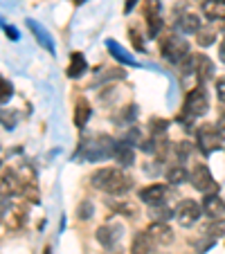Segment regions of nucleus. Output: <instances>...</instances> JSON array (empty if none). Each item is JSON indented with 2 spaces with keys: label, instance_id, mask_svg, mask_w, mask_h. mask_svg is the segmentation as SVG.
Returning <instances> with one entry per match:
<instances>
[{
  "label": "nucleus",
  "instance_id": "nucleus-1",
  "mask_svg": "<svg viewBox=\"0 0 225 254\" xmlns=\"http://www.w3.org/2000/svg\"><path fill=\"white\" fill-rule=\"evenodd\" d=\"M90 185L104 193H124L131 189V178L115 167H101L90 176Z\"/></svg>",
  "mask_w": 225,
  "mask_h": 254
},
{
  "label": "nucleus",
  "instance_id": "nucleus-2",
  "mask_svg": "<svg viewBox=\"0 0 225 254\" xmlns=\"http://www.w3.org/2000/svg\"><path fill=\"white\" fill-rule=\"evenodd\" d=\"M210 111V97H207L205 86L198 83L194 90L187 92L185 97V106H182V115H178V122H192L194 117H201Z\"/></svg>",
  "mask_w": 225,
  "mask_h": 254
},
{
  "label": "nucleus",
  "instance_id": "nucleus-3",
  "mask_svg": "<svg viewBox=\"0 0 225 254\" xmlns=\"http://www.w3.org/2000/svg\"><path fill=\"white\" fill-rule=\"evenodd\" d=\"M196 139H198V149H201L205 155H210V153H214V151L223 149V142H225L221 128H216V126H212V124L201 126V128H198V133H196Z\"/></svg>",
  "mask_w": 225,
  "mask_h": 254
},
{
  "label": "nucleus",
  "instance_id": "nucleus-4",
  "mask_svg": "<svg viewBox=\"0 0 225 254\" xmlns=\"http://www.w3.org/2000/svg\"><path fill=\"white\" fill-rule=\"evenodd\" d=\"M187 52H189L187 41L178 39V36H167V39H162V43H160V54H162L169 63H182L187 59Z\"/></svg>",
  "mask_w": 225,
  "mask_h": 254
},
{
  "label": "nucleus",
  "instance_id": "nucleus-5",
  "mask_svg": "<svg viewBox=\"0 0 225 254\" xmlns=\"http://www.w3.org/2000/svg\"><path fill=\"white\" fill-rule=\"evenodd\" d=\"M201 214H203V207L196 200H192V198L180 200L176 207V221L180 223V227H192L194 223H198Z\"/></svg>",
  "mask_w": 225,
  "mask_h": 254
},
{
  "label": "nucleus",
  "instance_id": "nucleus-6",
  "mask_svg": "<svg viewBox=\"0 0 225 254\" xmlns=\"http://www.w3.org/2000/svg\"><path fill=\"white\" fill-rule=\"evenodd\" d=\"M192 185L201 193H207V196H212L214 191H219V183L214 180V176H212V171L207 169V164H196V167H194Z\"/></svg>",
  "mask_w": 225,
  "mask_h": 254
},
{
  "label": "nucleus",
  "instance_id": "nucleus-7",
  "mask_svg": "<svg viewBox=\"0 0 225 254\" xmlns=\"http://www.w3.org/2000/svg\"><path fill=\"white\" fill-rule=\"evenodd\" d=\"M162 2L160 0H144V18L149 25V36H158L160 27H162Z\"/></svg>",
  "mask_w": 225,
  "mask_h": 254
},
{
  "label": "nucleus",
  "instance_id": "nucleus-8",
  "mask_svg": "<svg viewBox=\"0 0 225 254\" xmlns=\"http://www.w3.org/2000/svg\"><path fill=\"white\" fill-rule=\"evenodd\" d=\"M113 153H115V142H113L110 137H106V135H101V137H97L95 142L88 146L86 160L95 162V160H101V158H106V155H113Z\"/></svg>",
  "mask_w": 225,
  "mask_h": 254
},
{
  "label": "nucleus",
  "instance_id": "nucleus-9",
  "mask_svg": "<svg viewBox=\"0 0 225 254\" xmlns=\"http://www.w3.org/2000/svg\"><path fill=\"white\" fill-rule=\"evenodd\" d=\"M147 234L151 236V241H153L155 245H169L173 243V230L167 225V223L162 221H153L151 225H149Z\"/></svg>",
  "mask_w": 225,
  "mask_h": 254
},
{
  "label": "nucleus",
  "instance_id": "nucleus-10",
  "mask_svg": "<svg viewBox=\"0 0 225 254\" xmlns=\"http://www.w3.org/2000/svg\"><path fill=\"white\" fill-rule=\"evenodd\" d=\"M192 65H194V74L198 77V83H205L212 79V74H214V63H212L210 57H205V54H196V57H192Z\"/></svg>",
  "mask_w": 225,
  "mask_h": 254
},
{
  "label": "nucleus",
  "instance_id": "nucleus-11",
  "mask_svg": "<svg viewBox=\"0 0 225 254\" xmlns=\"http://www.w3.org/2000/svg\"><path fill=\"white\" fill-rule=\"evenodd\" d=\"M167 185H149V187L140 189V200L147 202V205H162L164 196H167Z\"/></svg>",
  "mask_w": 225,
  "mask_h": 254
},
{
  "label": "nucleus",
  "instance_id": "nucleus-12",
  "mask_svg": "<svg viewBox=\"0 0 225 254\" xmlns=\"http://www.w3.org/2000/svg\"><path fill=\"white\" fill-rule=\"evenodd\" d=\"M106 50L110 52V57L115 59V61H120V63H126V65H131V67H140V63L133 59V54L129 52V50H124L117 41H113V39H106Z\"/></svg>",
  "mask_w": 225,
  "mask_h": 254
},
{
  "label": "nucleus",
  "instance_id": "nucleus-13",
  "mask_svg": "<svg viewBox=\"0 0 225 254\" xmlns=\"http://www.w3.org/2000/svg\"><path fill=\"white\" fill-rule=\"evenodd\" d=\"M203 211H205L210 218H214V221H223L225 218V200L219 196H207L205 202H203Z\"/></svg>",
  "mask_w": 225,
  "mask_h": 254
},
{
  "label": "nucleus",
  "instance_id": "nucleus-14",
  "mask_svg": "<svg viewBox=\"0 0 225 254\" xmlns=\"http://www.w3.org/2000/svg\"><path fill=\"white\" fill-rule=\"evenodd\" d=\"M27 27H29V32L36 36V41L41 43V48L45 50V52H50V54H54V41H52V36H50L48 32H45L43 27H41L36 20H27Z\"/></svg>",
  "mask_w": 225,
  "mask_h": 254
},
{
  "label": "nucleus",
  "instance_id": "nucleus-15",
  "mask_svg": "<svg viewBox=\"0 0 225 254\" xmlns=\"http://www.w3.org/2000/svg\"><path fill=\"white\" fill-rule=\"evenodd\" d=\"M201 9L210 20H225V0H203Z\"/></svg>",
  "mask_w": 225,
  "mask_h": 254
},
{
  "label": "nucleus",
  "instance_id": "nucleus-16",
  "mask_svg": "<svg viewBox=\"0 0 225 254\" xmlns=\"http://www.w3.org/2000/svg\"><path fill=\"white\" fill-rule=\"evenodd\" d=\"M88 70V61L81 52H72L70 54V65H68V77L70 79H79L83 77Z\"/></svg>",
  "mask_w": 225,
  "mask_h": 254
},
{
  "label": "nucleus",
  "instance_id": "nucleus-17",
  "mask_svg": "<svg viewBox=\"0 0 225 254\" xmlns=\"http://www.w3.org/2000/svg\"><path fill=\"white\" fill-rule=\"evenodd\" d=\"M25 185L18 180V176H16L14 171H5L2 173V178H0V189L7 193V196H14V193L23 191Z\"/></svg>",
  "mask_w": 225,
  "mask_h": 254
},
{
  "label": "nucleus",
  "instance_id": "nucleus-18",
  "mask_svg": "<svg viewBox=\"0 0 225 254\" xmlns=\"http://www.w3.org/2000/svg\"><path fill=\"white\" fill-rule=\"evenodd\" d=\"M153 241L147 232H140L133 239V248H131V254H153Z\"/></svg>",
  "mask_w": 225,
  "mask_h": 254
},
{
  "label": "nucleus",
  "instance_id": "nucleus-19",
  "mask_svg": "<svg viewBox=\"0 0 225 254\" xmlns=\"http://www.w3.org/2000/svg\"><path fill=\"white\" fill-rule=\"evenodd\" d=\"M113 158H115L122 167H131L133 160H135V153H133V149H131L129 142H122V144H115V153H113Z\"/></svg>",
  "mask_w": 225,
  "mask_h": 254
},
{
  "label": "nucleus",
  "instance_id": "nucleus-20",
  "mask_svg": "<svg viewBox=\"0 0 225 254\" xmlns=\"http://www.w3.org/2000/svg\"><path fill=\"white\" fill-rule=\"evenodd\" d=\"M92 111H90V104H88L86 99H79L77 106H75V126L77 128H83V126L88 124V120H90Z\"/></svg>",
  "mask_w": 225,
  "mask_h": 254
},
{
  "label": "nucleus",
  "instance_id": "nucleus-21",
  "mask_svg": "<svg viewBox=\"0 0 225 254\" xmlns=\"http://www.w3.org/2000/svg\"><path fill=\"white\" fill-rule=\"evenodd\" d=\"M117 227H110V225H101L99 230H97V241H99L101 245H104L106 250H110L113 245H115V241H117Z\"/></svg>",
  "mask_w": 225,
  "mask_h": 254
},
{
  "label": "nucleus",
  "instance_id": "nucleus-22",
  "mask_svg": "<svg viewBox=\"0 0 225 254\" xmlns=\"http://www.w3.org/2000/svg\"><path fill=\"white\" fill-rule=\"evenodd\" d=\"M178 27L185 34H198V29H201V18H198L196 14H182Z\"/></svg>",
  "mask_w": 225,
  "mask_h": 254
},
{
  "label": "nucleus",
  "instance_id": "nucleus-23",
  "mask_svg": "<svg viewBox=\"0 0 225 254\" xmlns=\"http://www.w3.org/2000/svg\"><path fill=\"white\" fill-rule=\"evenodd\" d=\"M0 124H2V128L14 130L18 124V111L16 108H0Z\"/></svg>",
  "mask_w": 225,
  "mask_h": 254
},
{
  "label": "nucleus",
  "instance_id": "nucleus-24",
  "mask_svg": "<svg viewBox=\"0 0 225 254\" xmlns=\"http://www.w3.org/2000/svg\"><path fill=\"white\" fill-rule=\"evenodd\" d=\"M185 180H187V171H185V167H182V164H176V167H171L167 171V183L182 185Z\"/></svg>",
  "mask_w": 225,
  "mask_h": 254
},
{
  "label": "nucleus",
  "instance_id": "nucleus-25",
  "mask_svg": "<svg viewBox=\"0 0 225 254\" xmlns=\"http://www.w3.org/2000/svg\"><path fill=\"white\" fill-rule=\"evenodd\" d=\"M198 43L203 45V48H210L212 43H214V39H216V27L212 25V27H201L198 29Z\"/></svg>",
  "mask_w": 225,
  "mask_h": 254
},
{
  "label": "nucleus",
  "instance_id": "nucleus-26",
  "mask_svg": "<svg viewBox=\"0 0 225 254\" xmlns=\"http://www.w3.org/2000/svg\"><path fill=\"white\" fill-rule=\"evenodd\" d=\"M151 216H153L155 221H162V223H167V218H169V216H171V211H169L167 207L153 205V207H151Z\"/></svg>",
  "mask_w": 225,
  "mask_h": 254
},
{
  "label": "nucleus",
  "instance_id": "nucleus-27",
  "mask_svg": "<svg viewBox=\"0 0 225 254\" xmlns=\"http://www.w3.org/2000/svg\"><path fill=\"white\" fill-rule=\"evenodd\" d=\"M11 92H14V88L9 81H0V106L11 99Z\"/></svg>",
  "mask_w": 225,
  "mask_h": 254
},
{
  "label": "nucleus",
  "instance_id": "nucleus-28",
  "mask_svg": "<svg viewBox=\"0 0 225 254\" xmlns=\"http://www.w3.org/2000/svg\"><path fill=\"white\" fill-rule=\"evenodd\" d=\"M167 126H169L167 120H162V122H160V120H153V122H151V130H153L155 137H158L160 133H164V130H167Z\"/></svg>",
  "mask_w": 225,
  "mask_h": 254
},
{
  "label": "nucleus",
  "instance_id": "nucleus-29",
  "mask_svg": "<svg viewBox=\"0 0 225 254\" xmlns=\"http://www.w3.org/2000/svg\"><path fill=\"white\" fill-rule=\"evenodd\" d=\"M129 36L133 39V45L140 50V52H144V43L140 41V34H138V29H129Z\"/></svg>",
  "mask_w": 225,
  "mask_h": 254
},
{
  "label": "nucleus",
  "instance_id": "nucleus-30",
  "mask_svg": "<svg viewBox=\"0 0 225 254\" xmlns=\"http://www.w3.org/2000/svg\"><path fill=\"white\" fill-rule=\"evenodd\" d=\"M216 97H219V101L225 104V79H219V81H216Z\"/></svg>",
  "mask_w": 225,
  "mask_h": 254
},
{
  "label": "nucleus",
  "instance_id": "nucleus-31",
  "mask_svg": "<svg viewBox=\"0 0 225 254\" xmlns=\"http://www.w3.org/2000/svg\"><path fill=\"white\" fill-rule=\"evenodd\" d=\"M90 214H92V205L86 200V202L81 205V209H79V218H88Z\"/></svg>",
  "mask_w": 225,
  "mask_h": 254
},
{
  "label": "nucleus",
  "instance_id": "nucleus-32",
  "mask_svg": "<svg viewBox=\"0 0 225 254\" xmlns=\"http://www.w3.org/2000/svg\"><path fill=\"white\" fill-rule=\"evenodd\" d=\"M5 34L9 41H18V32H16V27H9V25H5Z\"/></svg>",
  "mask_w": 225,
  "mask_h": 254
},
{
  "label": "nucleus",
  "instance_id": "nucleus-33",
  "mask_svg": "<svg viewBox=\"0 0 225 254\" xmlns=\"http://www.w3.org/2000/svg\"><path fill=\"white\" fill-rule=\"evenodd\" d=\"M135 5H138V0H126V2H124V14H131Z\"/></svg>",
  "mask_w": 225,
  "mask_h": 254
},
{
  "label": "nucleus",
  "instance_id": "nucleus-34",
  "mask_svg": "<svg viewBox=\"0 0 225 254\" xmlns=\"http://www.w3.org/2000/svg\"><path fill=\"white\" fill-rule=\"evenodd\" d=\"M219 59H221V63H225V39L219 45Z\"/></svg>",
  "mask_w": 225,
  "mask_h": 254
},
{
  "label": "nucleus",
  "instance_id": "nucleus-35",
  "mask_svg": "<svg viewBox=\"0 0 225 254\" xmlns=\"http://www.w3.org/2000/svg\"><path fill=\"white\" fill-rule=\"evenodd\" d=\"M219 128H221V130H225V111H223V115L219 117Z\"/></svg>",
  "mask_w": 225,
  "mask_h": 254
},
{
  "label": "nucleus",
  "instance_id": "nucleus-36",
  "mask_svg": "<svg viewBox=\"0 0 225 254\" xmlns=\"http://www.w3.org/2000/svg\"><path fill=\"white\" fill-rule=\"evenodd\" d=\"M5 198H7V193L2 191V189H0V205H2V200H5Z\"/></svg>",
  "mask_w": 225,
  "mask_h": 254
},
{
  "label": "nucleus",
  "instance_id": "nucleus-37",
  "mask_svg": "<svg viewBox=\"0 0 225 254\" xmlns=\"http://www.w3.org/2000/svg\"><path fill=\"white\" fill-rule=\"evenodd\" d=\"M72 2H75V5L79 7V5H83V2H86V0H72Z\"/></svg>",
  "mask_w": 225,
  "mask_h": 254
},
{
  "label": "nucleus",
  "instance_id": "nucleus-38",
  "mask_svg": "<svg viewBox=\"0 0 225 254\" xmlns=\"http://www.w3.org/2000/svg\"><path fill=\"white\" fill-rule=\"evenodd\" d=\"M0 81H2V79H0Z\"/></svg>",
  "mask_w": 225,
  "mask_h": 254
},
{
  "label": "nucleus",
  "instance_id": "nucleus-39",
  "mask_svg": "<svg viewBox=\"0 0 225 254\" xmlns=\"http://www.w3.org/2000/svg\"><path fill=\"white\" fill-rule=\"evenodd\" d=\"M0 164H2V162H0Z\"/></svg>",
  "mask_w": 225,
  "mask_h": 254
}]
</instances>
